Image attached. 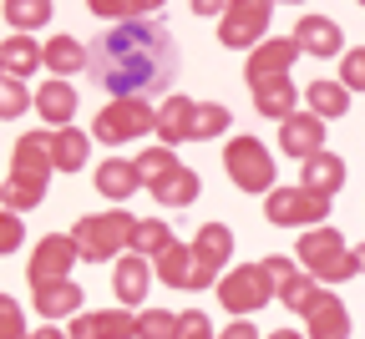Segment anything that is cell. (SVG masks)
Listing matches in <instances>:
<instances>
[{
    "mask_svg": "<svg viewBox=\"0 0 365 339\" xmlns=\"http://www.w3.org/2000/svg\"><path fill=\"white\" fill-rule=\"evenodd\" d=\"M355 264H360V273H365V244H360V249H355Z\"/></svg>",
    "mask_w": 365,
    "mask_h": 339,
    "instance_id": "obj_48",
    "label": "cell"
},
{
    "mask_svg": "<svg viewBox=\"0 0 365 339\" xmlns=\"http://www.w3.org/2000/svg\"><path fill=\"white\" fill-rule=\"evenodd\" d=\"M340 81L350 91H365V46H355V51L340 56Z\"/></svg>",
    "mask_w": 365,
    "mask_h": 339,
    "instance_id": "obj_38",
    "label": "cell"
},
{
    "mask_svg": "<svg viewBox=\"0 0 365 339\" xmlns=\"http://www.w3.org/2000/svg\"><path fill=\"white\" fill-rule=\"evenodd\" d=\"M218 339H259V329H254L249 319H234L228 329H218Z\"/></svg>",
    "mask_w": 365,
    "mask_h": 339,
    "instance_id": "obj_43",
    "label": "cell"
},
{
    "mask_svg": "<svg viewBox=\"0 0 365 339\" xmlns=\"http://www.w3.org/2000/svg\"><path fill=\"white\" fill-rule=\"evenodd\" d=\"M350 86L345 81H325V76H314L309 86H304V107L314 112V117H325V122H335V117H345L350 112Z\"/></svg>",
    "mask_w": 365,
    "mask_h": 339,
    "instance_id": "obj_23",
    "label": "cell"
},
{
    "mask_svg": "<svg viewBox=\"0 0 365 339\" xmlns=\"http://www.w3.org/2000/svg\"><path fill=\"white\" fill-rule=\"evenodd\" d=\"M299 264H304V273H314L319 283H345V278H355L360 273V264H355V254L345 249V238L335 233V228H304V238H299Z\"/></svg>",
    "mask_w": 365,
    "mask_h": 339,
    "instance_id": "obj_4",
    "label": "cell"
},
{
    "mask_svg": "<svg viewBox=\"0 0 365 339\" xmlns=\"http://www.w3.org/2000/svg\"><path fill=\"white\" fill-rule=\"evenodd\" d=\"M264 339H304V334H294V329H274V334H264Z\"/></svg>",
    "mask_w": 365,
    "mask_h": 339,
    "instance_id": "obj_47",
    "label": "cell"
},
{
    "mask_svg": "<svg viewBox=\"0 0 365 339\" xmlns=\"http://www.w3.org/2000/svg\"><path fill=\"white\" fill-rule=\"evenodd\" d=\"M153 198L163 203V208H188V203H198V192H203V182H198V172L193 167H173L158 187H148Z\"/></svg>",
    "mask_w": 365,
    "mask_h": 339,
    "instance_id": "obj_27",
    "label": "cell"
},
{
    "mask_svg": "<svg viewBox=\"0 0 365 339\" xmlns=\"http://www.w3.org/2000/svg\"><path fill=\"white\" fill-rule=\"evenodd\" d=\"M51 157H56V172H81L86 157H91V132L51 127Z\"/></svg>",
    "mask_w": 365,
    "mask_h": 339,
    "instance_id": "obj_25",
    "label": "cell"
},
{
    "mask_svg": "<svg viewBox=\"0 0 365 339\" xmlns=\"http://www.w3.org/2000/svg\"><path fill=\"white\" fill-rule=\"evenodd\" d=\"M0 91H6V96H0V117H6V122H16L26 107H36V91H26V81H16V76H6Z\"/></svg>",
    "mask_w": 365,
    "mask_h": 339,
    "instance_id": "obj_36",
    "label": "cell"
},
{
    "mask_svg": "<svg viewBox=\"0 0 365 339\" xmlns=\"http://www.w3.org/2000/svg\"><path fill=\"white\" fill-rule=\"evenodd\" d=\"M360 6H365V0H360Z\"/></svg>",
    "mask_w": 365,
    "mask_h": 339,
    "instance_id": "obj_50",
    "label": "cell"
},
{
    "mask_svg": "<svg viewBox=\"0 0 365 339\" xmlns=\"http://www.w3.org/2000/svg\"><path fill=\"white\" fill-rule=\"evenodd\" d=\"M21 238H26L21 213H0V249H6V254H16V249H21Z\"/></svg>",
    "mask_w": 365,
    "mask_h": 339,
    "instance_id": "obj_41",
    "label": "cell"
},
{
    "mask_svg": "<svg viewBox=\"0 0 365 339\" xmlns=\"http://www.w3.org/2000/svg\"><path fill=\"white\" fill-rule=\"evenodd\" d=\"M279 299H284V309H294V314H309L319 299H325V288H319V278H314V273H294V278L279 288Z\"/></svg>",
    "mask_w": 365,
    "mask_h": 339,
    "instance_id": "obj_31",
    "label": "cell"
},
{
    "mask_svg": "<svg viewBox=\"0 0 365 339\" xmlns=\"http://www.w3.org/2000/svg\"><path fill=\"white\" fill-rule=\"evenodd\" d=\"M299 187H309V192H325V198H335V192L345 187V162H340L335 152H314V157L304 162V177H299Z\"/></svg>",
    "mask_w": 365,
    "mask_h": 339,
    "instance_id": "obj_28",
    "label": "cell"
},
{
    "mask_svg": "<svg viewBox=\"0 0 365 339\" xmlns=\"http://www.w3.org/2000/svg\"><path fill=\"white\" fill-rule=\"evenodd\" d=\"M76 96H81V91H76L66 76L36 86V117L51 122V127H71V117H76Z\"/></svg>",
    "mask_w": 365,
    "mask_h": 339,
    "instance_id": "obj_20",
    "label": "cell"
},
{
    "mask_svg": "<svg viewBox=\"0 0 365 339\" xmlns=\"http://www.w3.org/2000/svg\"><path fill=\"white\" fill-rule=\"evenodd\" d=\"M178 76V46L163 21H117L91 41V81L112 96H148L168 91Z\"/></svg>",
    "mask_w": 365,
    "mask_h": 339,
    "instance_id": "obj_1",
    "label": "cell"
},
{
    "mask_svg": "<svg viewBox=\"0 0 365 339\" xmlns=\"http://www.w3.org/2000/svg\"><path fill=\"white\" fill-rule=\"evenodd\" d=\"M81 66H91V46H81L76 36H51L46 41V71L51 76H76Z\"/></svg>",
    "mask_w": 365,
    "mask_h": 339,
    "instance_id": "obj_26",
    "label": "cell"
},
{
    "mask_svg": "<svg viewBox=\"0 0 365 339\" xmlns=\"http://www.w3.org/2000/svg\"><path fill=\"white\" fill-rule=\"evenodd\" d=\"M274 6H279V0H274ZM284 6H304V0H284Z\"/></svg>",
    "mask_w": 365,
    "mask_h": 339,
    "instance_id": "obj_49",
    "label": "cell"
},
{
    "mask_svg": "<svg viewBox=\"0 0 365 339\" xmlns=\"http://www.w3.org/2000/svg\"><path fill=\"white\" fill-rule=\"evenodd\" d=\"M158 132V112L148 96H112V102L97 112V122H91V137L107 142V147H122V142H137Z\"/></svg>",
    "mask_w": 365,
    "mask_h": 339,
    "instance_id": "obj_5",
    "label": "cell"
},
{
    "mask_svg": "<svg viewBox=\"0 0 365 339\" xmlns=\"http://www.w3.org/2000/svg\"><path fill=\"white\" fill-rule=\"evenodd\" d=\"M0 339H31V329H26V314H21V304L6 294L0 299Z\"/></svg>",
    "mask_w": 365,
    "mask_h": 339,
    "instance_id": "obj_37",
    "label": "cell"
},
{
    "mask_svg": "<svg viewBox=\"0 0 365 339\" xmlns=\"http://www.w3.org/2000/svg\"><path fill=\"white\" fill-rule=\"evenodd\" d=\"M178 238H173V228L163 223V218H143L137 223V233H132V254H143V259H158L163 249H173Z\"/></svg>",
    "mask_w": 365,
    "mask_h": 339,
    "instance_id": "obj_30",
    "label": "cell"
},
{
    "mask_svg": "<svg viewBox=\"0 0 365 339\" xmlns=\"http://www.w3.org/2000/svg\"><path fill=\"white\" fill-rule=\"evenodd\" d=\"M36 66H46V46H36L31 31L6 36V46H0V71L16 76V81H26V76H36Z\"/></svg>",
    "mask_w": 365,
    "mask_h": 339,
    "instance_id": "obj_21",
    "label": "cell"
},
{
    "mask_svg": "<svg viewBox=\"0 0 365 339\" xmlns=\"http://www.w3.org/2000/svg\"><path fill=\"white\" fill-rule=\"evenodd\" d=\"M249 91H254V112L269 117V122L294 117V112H299V96H304L289 76H269V81H259V86H249Z\"/></svg>",
    "mask_w": 365,
    "mask_h": 339,
    "instance_id": "obj_17",
    "label": "cell"
},
{
    "mask_svg": "<svg viewBox=\"0 0 365 339\" xmlns=\"http://www.w3.org/2000/svg\"><path fill=\"white\" fill-rule=\"evenodd\" d=\"M76 259H81V249H76V238H71V233H46L41 244H36V254H31L26 278H31V283L71 278V264H76Z\"/></svg>",
    "mask_w": 365,
    "mask_h": 339,
    "instance_id": "obj_12",
    "label": "cell"
},
{
    "mask_svg": "<svg viewBox=\"0 0 365 339\" xmlns=\"http://www.w3.org/2000/svg\"><path fill=\"white\" fill-rule=\"evenodd\" d=\"M153 264H158V278H163L168 288H188V278H193V244H173V249H163Z\"/></svg>",
    "mask_w": 365,
    "mask_h": 339,
    "instance_id": "obj_29",
    "label": "cell"
},
{
    "mask_svg": "<svg viewBox=\"0 0 365 339\" xmlns=\"http://www.w3.org/2000/svg\"><path fill=\"white\" fill-rule=\"evenodd\" d=\"M330 213V198L325 192H309V187H274L264 192V218L274 228H319Z\"/></svg>",
    "mask_w": 365,
    "mask_h": 339,
    "instance_id": "obj_7",
    "label": "cell"
},
{
    "mask_svg": "<svg viewBox=\"0 0 365 339\" xmlns=\"http://www.w3.org/2000/svg\"><path fill=\"white\" fill-rule=\"evenodd\" d=\"M269 16H274V0H228V11L218 16V41L228 51H249V46L269 41Z\"/></svg>",
    "mask_w": 365,
    "mask_h": 339,
    "instance_id": "obj_9",
    "label": "cell"
},
{
    "mask_svg": "<svg viewBox=\"0 0 365 339\" xmlns=\"http://www.w3.org/2000/svg\"><path fill=\"white\" fill-rule=\"evenodd\" d=\"M193 11H198V16H223L228 0H193Z\"/></svg>",
    "mask_w": 365,
    "mask_h": 339,
    "instance_id": "obj_45",
    "label": "cell"
},
{
    "mask_svg": "<svg viewBox=\"0 0 365 339\" xmlns=\"http://www.w3.org/2000/svg\"><path fill=\"white\" fill-rule=\"evenodd\" d=\"M193 117H198V102H193V96H182V91H173L168 102L158 107V142H168V147L193 142Z\"/></svg>",
    "mask_w": 365,
    "mask_h": 339,
    "instance_id": "obj_18",
    "label": "cell"
},
{
    "mask_svg": "<svg viewBox=\"0 0 365 339\" xmlns=\"http://www.w3.org/2000/svg\"><path fill=\"white\" fill-rule=\"evenodd\" d=\"M228 259H234V233H228L223 223H203L198 238H193V278H188L193 294L228 273Z\"/></svg>",
    "mask_w": 365,
    "mask_h": 339,
    "instance_id": "obj_10",
    "label": "cell"
},
{
    "mask_svg": "<svg viewBox=\"0 0 365 339\" xmlns=\"http://www.w3.org/2000/svg\"><path fill=\"white\" fill-rule=\"evenodd\" d=\"M178 324H182V314L143 309V314H137V339H178Z\"/></svg>",
    "mask_w": 365,
    "mask_h": 339,
    "instance_id": "obj_34",
    "label": "cell"
},
{
    "mask_svg": "<svg viewBox=\"0 0 365 339\" xmlns=\"http://www.w3.org/2000/svg\"><path fill=\"white\" fill-rule=\"evenodd\" d=\"M294 41H299L304 56H319V61H325V56H345V31L330 16H299Z\"/></svg>",
    "mask_w": 365,
    "mask_h": 339,
    "instance_id": "obj_15",
    "label": "cell"
},
{
    "mask_svg": "<svg viewBox=\"0 0 365 339\" xmlns=\"http://www.w3.org/2000/svg\"><path fill=\"white\" fill-rule=\"evenodd\" d=\"M168 6V0H132V16H143V21H153L158 11Z\"/></svg>",
    "mask_w": 365,
    "mask_h": 339,
    "instance_id": "obj_44",
    "label": "cell"
},
{
    "mask_svg": "<svg viewBox=\"0 0 365 339\" xmlns=\"http://www.w3.org/2000/svg\"><path fill=\"white\" fill-rule=\"evenodd\" d=\"M137 187H148L143 172H137V157H107V162L97 167V192H102V198L127 203Z\"/></svg>",
    "mask_w": 365,
    "mask_h": 339,
    "instance_id": "obj_22",
    "label": "cell"
},
{
    "mask_svg": "<svg viewBox=\"0 0 365 339\" xmlns=\"http://www.w3.org/2000/svg\"><path fill=\"white\" fill-rule=\"evenodd\" d=\"M279 152L294 162H309L314 152H325V117H314L309 107L279 122Z\"/></svg>",
    "mask_w": 365,
    "mask_h": 339,
    "instance_id": "obj_13",
    "label": "cell"
},
{
    "mask_svg": "<svg viewBox=\"0 0 365 339\" xmlns=\"http://www.w3.org/2000/svg\"><path fill=\"white\" fill-rule=\"evenodd\" d=\"M304 334L309 339H350V309L335 299V294H325V299H319L309 314H304Z\"/></svg>",
    "mask_w": 365,
    "mask_h": 339,
    "instance_id": "obj_24",
    "label": "cell"
},
{
    "mask_svg": "<svg viewBox=\"0 0 365 339\" xmlns=\"http://www.w3.org/2000/svg\"><path fill=\"white\" fill-rule=\"evenodd\" d=\"M51 21V0H6V26L11 31H41Z\"/></svg>",
    "mask_w": 365,
    "mask_h": 339,
    "instance_id": "obj_32",
    "label": "cell"
},
{
    "mask_svg": "<svg viewBox=\"0 0 365 339\" xmlns=\"http://www.w3.org/2000/svg\"><path fill=\"white\" fill-rule=\"evenodd\" d=\"M173 167H182V162H178V152L168 147V142H158V147H148V152H137V172H143L148 187H158Z\"/></svg>",
    "mask_w": 365,
    "mask_h": 339,
    "instance_id": "obj_33",
    "label": "cell"
},
{
    "mask_svg": "<svg viewBox=\"0 0 365 339\" xmlns=\"http://www.w3.org/2000/svg\"><path fill=\"white\" fill-rule=\"evenodd\" d=\"M274 294H279V283L269 278V268H264V264H239V268H228V273L218 278V304L234 314V319H244V314L264 309Z\"/></svg>",
    "mask_w": 365,
    "mask_h": 339,
    "instance_id": "obj_6",
    "label": "cell"
},
{
    "mask_svg": "<svg viewBox=\"0 0 365 339\" xmlns=\"http://www.w3.org/2000/svg\"><path fill=\"white\" fill-rule=\"evenodd\" d=\"M71 339H137V314L127 304H112V309H91V314H76L71 324Z\"/></svg>",
    "mask_w": 365,
    "mask_h": 339,
    "instance_id": "obj_14",
    "label": "cell"
},
{
    "mask_svg": "<svg viewBox=\"0 0 365 339\" xmlns=\"http://www.w3.org/2000/svg\"><path fill=\"white\" fill-rule=\"evenodd\" d=\"M132 233H137V218L122 213V208H112V213H86V218H76V228H71V238H76V249H81L86 264H107V259H117V254H132Z\"/></svg>",
    "mask_w": 365,
    "mask_h": 339,
    "instance_id": "obj_3",
    "label": "cell"
},
{
    "mask_svg": "<svg viewBox=\"0 0 365 339\" xmlns=\"http://www.w3.org/2000/svg\"><path fill=\"white\" fill-rule=\"evenodd\" d=\"M178 339H218V334H213V324H208L203 309H188L182 324H178Z\"/></svg>",
    "mask_w": 365,
    "mask_h": 339,
    "instance_id": "obj_39",
    "label": "cell"
},
{
    "mask_svg": "<svg viewBox=\"0 0 365 339\" xmlns=\"http://www.w3.org/2000/svg\"><path fill=\"white\" fill-rule=\"evenodd\" d=\"M223 167L239 192H274V157L259 137H234L223 147Z\"/></svg>",
    "mask_w": 365,
    "mask_h": 339,
    "instance_id": "obj_8",
    "label": "cell"
},
{
    "mask_svg": "<svg viewBox=\"0 0 365 339\" xmlns=\"http://www.w3.org/2000/svg\"><path fill=\"white\" fill-rule=\"evenodd\" d=\"M223 132H228V107H223V102H198L193 142H208V137H223Z\"/></svg>",
    "mask_w": 365,
    "mask_h": 339,
    "instance_id": "obj_35",
    "label": "cell"
},
{
    "mask_svg": "<svg viewBox=\"0 0 365 339\" xmlns=\"http://www.w3.org/2000/svg\"><path fill=\"white\" fill-rule=\"evenodd\" d=\"M264 268H269V278L279 283V288H284V283H289V278L299 273V264H294V259H284V254H274V259H264Z\"/></svg>",
    "mask_w": 365,
    "mask_h": 339,
    "instance_id": "obj_42",
    "label": "cell"
},
{
    "mask_svg": "<svg viewBox=\"0 0 365 339\" xmlns=\"http://www.w3.org/2000/svg\"><path fill=\"white\" fill-rule=\"evenodd\" d=\"M31 339H71V329H56V324H41Z\"/></svg>",
    "mask_w": 365,
    "mask_h": 339,
    "instance_id": "obj_46",
    "label": "cell"
},
{
    "mask_svg": "<svg viewBox=\"0 0 365 339\" xmlns=\"http://www.w3.org/2000/svg\"><path fill=\"white\" fill-rule=\"evenodd\" d=\"M31 299H36V314L41 319H66V314H81V288L71 278H46V283H31Z\"/></svg>",
    "mask_w": 365,
    "mask_h": 339,
    "instance_id": "obj_19",
    "label": "cell"
},
{
    "mask_svg": "<svg viewBox=\"0 0 365 339\" xmlns=\"http://www.w3.org/2000/svg\"><path fill=\"white\" fill-rule=\"evenodd\" d=\"M299 56H304V51H299L294 36H269V41H259L254 51H249L244 76H249V86H259V81H269V76H289V66H294Z\"/></svg>",
    "mask_w": 365,
    "mask_h": 339,
    "instance_id": "obj_11",
    "label": "cell"
},
{
    "mask_svg": "<svg viewBox=\"0 0 365 339\" xmlns=\"http://www.w3.org/2000/svg\"><path fill=\"white\" fill-rule=\"evenodd\" d=\"M56 172V157H51V132H26L16 147H11V172L0 182V203L6 213H26L46 198V182Z\"/></svg>",
    "mask_w": 365,
    "mask_h": 339,
    "instance_id": "obj_2",
    "label": "cell"
},
{
    "mask_svg": "<svg viewBox=\"0 0 365 339\" xmlns=\"http://www.w3.org/2000/svg\"><path fill=\"white\" fill-rule=\"evenodd\" d=\"M148 283H153V259H143V254H122V259H117V268H112V294H117V304L137 309V304L148 299Z\"/></svg>",
    "mask_w": 365,
    "mask_h": 339,
    "instance_id": "obj_16",
    "label": "cell"
},
{
    "mask_svg": "<svg viewBox=\"0 0 365 339\" xmlns=\"http://www.w3.org/2000/svg\"><path fill=\"white\" fill-rule=\"evenodd\" d=\"M86 11L102 21H132V0H86Z\"/></svg>",
    "mask_w": 365,
    "mask_h": 339,
    "instance_id": "obj_40",
    "label": "cell"
}]
</instances>
